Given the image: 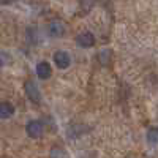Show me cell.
Returning <instances> with one entry per match:
<instances>
[{
    "instance_id": "obj_1",
    "label": "cell",
    "mask_w": 158,
    "mask_h": 158,
    "mask_svg": "<svg viewBox=\"0 0 158 158\" xmlns=\"http://www.w3.org/2000/svg\"><path fill=\"white\" fill-rule=\"evenodd\" d=\"M25 131L33 139L41 138L44 133V122L43 120H29L27 125H25Z\"/></svg>"
},
{
    "instance_id": "obj_2",
    "label": "cell",
    "mask_w": 158,
    "mask_h": 158,
    "mask_svg": "<svg viewBox=\"0 0 158 158\" xmlns=\"http://www.w3.org/2000/svg\"><path fill=\"white\" fill-rule=\"evenodd\" d=\"M24 90H25V95L29 97V100L32 103H40L41 101V94H40V89L36 87V84L33 81H25L24 82Z\"/></svg>"
},
{
    "instance_id": "obj_3",
    "label": "cell",
    "mask_w": 158,
    "mask_h": 158,
    "mask_svg": "<svg viewBox=\"0 0 158 158\" xmlns=\"http://www.w3.org/2000/svg\"><path fill=\"white\" fill-rule=\"evenodd\" d=\"M48 30H49V33H51L52 36L59 38V36L65 35V32H67V27H65V22H63L62 19H57V18H56V19H51V21H49Z\"/></svg>"
},
{
    "instance_id": "obj_4",
    "label": "cell",
    "mask_w": 158,
    "mask_h": 158,
    "mask_svg": "<svg viewBox=\"0 0 158 158\" xmlns=\"http://www.w3.org/2000/svg\"><path fill=\"white\" fill-rule=\"evenodd\" d=\"M76 43L81 48H92L95 46V35L92 32H81L76 36Z\"/></svg>"
},
{
    "instance_id": "obj_5",
    "label": "cell",
    "mask_w": 158,
    "mask_h": 158,
    "mask_svg": "<svg viewBox=\"0 0 158 158\" xmlns=\"http://www.w3.org/2000/svg\"><path fill=\"white\" fill-rule=\"evenodd\" d=\"M54 62H56V67H57V68L65 70V68L70 67L71 59H70V56H68L67 51H57L56 54H54Z\"/></svg>"
},
{
    "instance_id": "obj_6",
    "label": "cell",
    "mask_w": 158,
    "mask_h": 158,
    "mask_svg": "<svg viewBox=\"0 0 158 158\" xmlns=\"http://www.w3.org/2000/svg\"><path fill=\"white\" fill-rule=\"evenodd\" d=\"M51 73H52V70H51V65L48 62H40L36 65V76L40 79H49Z\"/></svg>"
},
{
    "instance_id": "obj_7",
    "label": "cell",
    "mask_w": 158,
    "mask_h": 158,
    "mask_svg": "<svg viewBox=\"0 0 158 158\" xmlns=\"http://www.w3.org/2000/svg\"><path fill=\"white\" fill-rule=\"evenodd\" d=\"M13 114H15V106L10 101H3L0 104V115H2V118H8Z\"/></svg>"
},
{
    "instance_id": "obj_8",
    "label": "cell",
    "mask_w": 158,
    "mask_h": 158,
    "mask_svg": "<svg viewBox=\"0 0 158 158\" xmlns=\"http://www.w3.org/2000/svg\"><path fill=\"white\" fill-rule=\"evenodd\" d=\"M98 60H100V63L103 65V67H108L109 62L112 60V51L111 49H101L98 52Z\"/></svg>"
},
{
    "instance_id": "obj_9",
    "label": "cell",
    "mask_w": 158,
    "mask_h": 158,
    "mask_svg": "<svg viewBox=\"0 0 158 158\" xmlns=\"http://www.w3.org/2000/svg\"><path fill=\"white\" fill-rule=\"evenodd\" d=\"M147 142L149 144H156L158 142V128L152 127L147 130Z\"/></svg>"
},
{
    "instance_id": "obj_10",
    "label": "cell",
    "mask_w": 158,
    "mask_h": 158,
    "mask_svg": "<svg viewBox=\"0 0 158 158\" xmlns=\"http://www.w3.org/2000/svg\"><path fill=\"white\" fill-rule=\"evenodd\" d=\"M82 131H85V128H81V125H71L70 127V130H68V135L71 136V138H77L79 135L82 133Z\"/></svg>"
},
{
    "instance_id": "obj_11",
    "label": "cell",
    "mask_w": 158,
    "mask_h": 158,
    "mask_svg": "<svg viewBox=\"0 0 158 158\" xmlns=\"http://www.w3.org/2000/svg\"><path fill=\"white\" fill-rule=\"evenodd\" d=\"M51 158H67V155H65L63 149H59V147H54L51 152Z\"/></svg>"
},
{
    "instance_id": "obj_12",
    "label": "cell",
    "mask_w": 158,
    "mask_h": 158,
    "mask_svg": "<svg viewBox=\"0 0 158 158\" xmlns=\"http://www.w3.org/2000/svg\"><path fill=\"white\" fill-rule=\"evenodd\" d=\"M79 6L82 8V13H89V10L94 6V2H81V3H79Z\"/></svg>"
}]
</instances>
